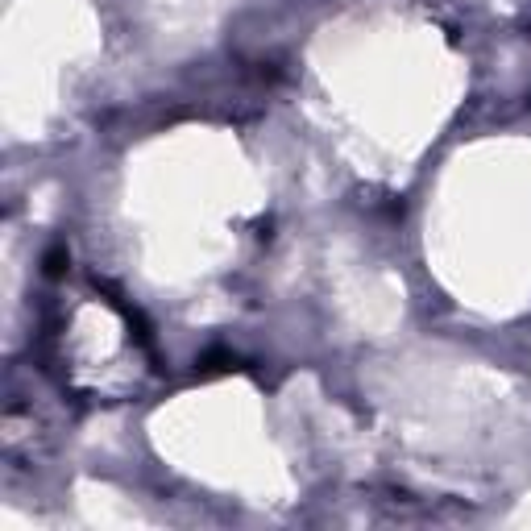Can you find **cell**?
Instances as JSON below:
<instances>
[{"label": "cell", "instance_id": "cell-1", "mask_svg": "<svg viewBox=\"0 0 531 531\" xmlns=\"http://www.w3.org/2000/svg\"><path fill=\"white\" fill-rule=\"evenodd\" d=\"M67 266H71V254H67V245H54L50 254L42 258V270H46V278H63V274H67Z\"/></svg>", "mask_w": 531, "mask_h": 531}, {"label": "cell", "instance_id": "cell-2", "mask_svg": "<svg viewBox=\"0 0 531 531\" xmlns=\"http://www.w3.org/2000/svg\"><path fill=\"white\" fill-rule=\"evenodd\" d=\"M233 366H237L233 353H208V357H200V374H225Z\"/></svg>", "mask_w": 531, "mask_h": 531}]
</instances>
